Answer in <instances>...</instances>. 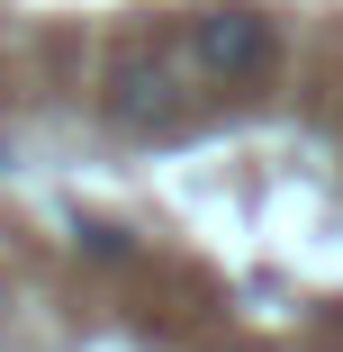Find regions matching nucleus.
<instances>
[{
    "mask_svg": "<svg viewBox=\"0 0 343 352\" xmlns=\"http://www.w3.org/2000/svg\"><path fill=\"white\" fill-rule=\"evenodd\" d=\"M181 82H190V63L172 45H126L109 63V118L135 126V135H154V126L181 118Z\"/></svg>",
    "mask_w": 343,
    "mask_h": 352,
    "instance_id": "f03ea898",
    "label": "nucleus"
},
{
    "mask_svg": "<svg viewBox=\"0 0 343 352\" xmlns=\"http://www.w3.org/2000/svg\"><path fill=\"white\" fill-rule=\"evenodd\" d=\"M190 73L217 82V91H253L271 82V63H280V28H271L262 10H244V0H217V10L190 19Z\"/></svg>",
    "mask_w": 343,
    "mask_h": 352,
    "instance_id": "f257e3e1",
    "label": "nucleus"
}]
</instances>
